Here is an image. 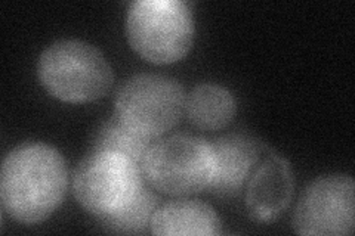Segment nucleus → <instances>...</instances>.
<instances>
[{
  "label": "nucleus",
  "instance_id": "1",
  "mask_svg": "<svg viewBox=\"0 0 355 236\" xmlns=\"http://www.w3.org/2000/svg\"><path fill=\"white\" fill-rule=\"evenodd\" d=\"M69 172L64 156L46 143L28 142L10 151L0 172L2 208L14 220L36 224L64 201Z\"/></svg>",
  "mask_w": 355,
  "mask_h": 236
},
{
  "label": "nucleus",
  "instance_id": "2",
  "mask_svg": "<svg viewBox=\"0 0 355 236\" xmlns=\"http://www.w3.org/2000/svg\"><path fill=\"white\" fill-rule=\"evenodd\" d=\"M37 75L44 91L67 104L101 99L114 82L113 69L101 51L80 40L55 42L44 49Z\"/></svg>",
  "mask_w": 355,
  "mask_h": 236
},
{
  "label": "nucleus",
  "instance_id": "3",
  "mask_svg": "<svg viewBox=\"0 0 355 236\" xmlns=\"http://www.w3.org/2000/svg\"><path fill=\"white\" fill-rule=\"evenodd\" d=\"M125 31L141 58L166 65L190 52L196 28L191 9L182 0H138L128 8Z\"/></svg>",
  "mask_w": 355,
  "mask_h": 236
},
{
  "label": "nucleus",
  "instance_id": "4",
  "mask_svg": "<svg viewBox=\"0 0 355 236\" xmlns=\"http://www.w3.org/2000/svg\"><path fill=\"white\" fill-rule=\"evenodd\" d=\"M214 167L212 143L187 133L151 143L141 163L148 185L172 197H188L207 189Z\"/></svg>",
  "mask_w": 355,
  "mask_h": 236
},
{
  "label": "nucleus",
  "instance_id": "5",
  "mask_svg": "<svg viewBox=\"0 0 355 236\" xmlns=\"http://www.w3.org/2000/svg\"><path fill=\"white\" fill-rule=\"evenodd\" d=\"M146 177L141 165L114 151H94L73 174L76 201L99 220L117 215L138 195Z\"/></svg>",
  "mask_w": 355,
  "mask_h": 236
},
{
  "label": "nucleus",
  "instance_id": "6",
  "mask_svg": "<svg viewBox=\"0 0 355 236\" xmlns=\"http://www.w3.org/2000/svg\"><path fill=\"white\" fill-rule=\"evenodd\" d=\"M185 92L175 78L137 74L120 86L114 99V117L147 139H157L180 122Z\"/></svg>",
  "mask_w": 355,
  "mask_h": 236
},
{
  "label": "nucleus",
  "instance_id": "7",
  "mask_svg": "<svg viewBox=\"0 0 355 236\" xmlns=\"http://www.w3.org/2000/svg\"><path fill=\"white\" fill-rule=\"evenodd\" d=\"M354 190L352 177L347 174H329L315 179L299 198L292 219L293 230L297 235H352Z\"/></svg>",
  "mask_w": 355,
  "mask_h": 236
},
{
  "label": "nucleus",
  "instance_id": "8",
  "mask_svg": "<svg viewBox=\"0 0 355 236\" xmlns=\"http://www.w3.org/2000/svg\"><path fill=\"white\" fill-rule=\"evenodd\" d=\"M295 177L291 163L270 154L252 173L246 190V208L252 219L270 223L279 219L291 204Z\"/></svg>",
  "mask_w": 355,
  "mask_h": 236
},
{
  "label": "nucleus",
  "instance_id": "9",
  "mask_svg": "<svg viewBox=\"0 0 355 236\" xmlns=\"http://www.w3.org/2000/svg\"><path fill=\"white\" fill-rule=\"evenodd\" d=\"M212 149L215 167L207 190L224 198L239 195L261 161L262 145L243 134H227L212 142Z\"/></svg>",
  "mask_w": 355,
  "mask_h": 236
},
{
  "label": "nucleus",
  "instance_id": "10",
  "mask_svg": "<svg viewBox=\"0 0 355 236\" xmlns=\"http://www.w3.org/2000/svg\"><path fill=\"white\" fill-rule=\"evenodd\" d=\"M150 232L162 236H216L222 233L218 212L197 199H178L159 207L150 220Z\"/></svg>",
  "mask_w": 355,
  "mask_h": 236
},
{
  "label": "nucleus",
  "instance_id": "11",
  "mask_svg": "<svg viewBox=\"0 0 355 236\" xmlns=\"http://www.w3.org/2000/svg\"><path fill=\"white\" fill-rule=\"evenodd\" d=\"M236 100L228 89L203 83L196 86L185 99L188 121L200 130L215 131L227 127L236 114Z\"/></svg>",
  "mask_w": 355,
  "mask_h": 236
},
{
  "label": "nucleus",
  "instance_id": "12",
  "mask_svg": "<svg viewBox=\"0 0 355 236\" xmlns=\"http://www.w3.org/2000/svg\"><path fill=\"white\" fill-rule=\"evenodd\" d=\"M160 199L155 195L148 182L142 185L138 195L117 215L103 219L101 223L113 232L119 233H142L150 228L154 211L159 208Z\"/></svg>",
  "mask_w": 355,
  "mask_h": 236
},
{
  "label": "nucleus",
  "instance_id": "13",
  "mask_svg": "<svg viewBox=\"0 0 355 236\" xmlns=\"http://www.w3.org/2000/svg\"><path fill=\"white\" fill-rule=\"evenodd\" d=\"M151 143V139L129 130L116 117H113L98 130L94 142V151L120 152L141 165L144 155L148 151Z\"/></svg>",
  "mask_w": 355,
  "mask_h": 236
}]
</instances>
